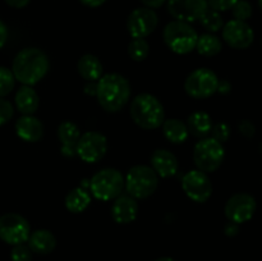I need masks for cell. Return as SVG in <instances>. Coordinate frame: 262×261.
Instances as JSON below:
<instances>
[{
    "instance_id": "obj_11",
    "label": "cell",
    "mask_w": 262,
    "mask_h": 261,
    "mask_svg": "<svg viewBox=\"0 0 262 261\" xmlns=\"http://www.w3.org/2000/svg\"><path fill=\"white\" fill-rule=\"evenodd\" d=\"M184 193L196 202H206L212 194V184L206 173L194 169L186 173L182 179Z\"/></svg>"
},
{
    "instance_id": "obj_21",
    "label": "cell",
    "mask_w": 262,
    "mask_h": 261,
    "mask_svg": "<svg viewBox=\"0 0 262 261\" xmlns=\"http://www.w3.org/2000/svg\"><path fill=\"white\" fill-rule=\"evenodd\" d=\"M79 76L87 82H96L102 77V64L97 56L86 54L77 63Z\"/></svg>"
},
{
    "instance_id": "obj_9",
    "label": "cell",
    "mask_w": 262,
    "mask_h": 261,
    "mask_svg": "<svg viewBox=\"0 0 262 261\" xmlns=\"http://www.w3.org/2000/svg\"><path fill=\"white\" fill-rule=\"evenodd\" d=\"M31 228L27 220L19 214H5L0 216V238L8 245H20L28 241Z\"/></svg>"
},
{
    "instance_id": "obj_31",
    "label": "cell",
    "mask_w": 262,
    "mask_h": 261,
    "mask_svg": "<svg viewBox=\"0 0 262 261\" xmlns=\"http://www.w3.org/2000/svg\"><path fill=\"white\" fill-rule=\"evenodd\" d=\"M12 261H32V251L25 243L15 245L10 252Z\"/></svg>"
},
{
    "instance_id": "obj_4",
    "label": "cell",
    "mask_w": 262,
    "mask_h": 261,
    "mask_svg": "<svg viewBox=\"0 0 262 261\" xmlns=\"http://www.w3.org/2000/svg\"><path fill=\"white\" fill-rule=\"evenodd\" d=\"M163 37L164 42L173 53L183 55L196 49L199 35L191 23L174 19L165 26Z\"/></svg>"
},
{
    "instance_id": "obj_27",
    "label": "cell",
    "mask_w": 262,
    "mask_h": 261,
    "mask_svg": "<svg viewBox=\"0 0 262 261\" xmlns=\"http://www.w3.org/2000/svg\"><path fill=\"white\" fill-rule=\"evenodd\" d=\"M199 22L201 23L202 27H204L209 33L217 32V31L222 30L223 26H224V20H223L222 14H220L219 12H216V10L211 9V8H209V9L205 12V14L200 18Z\"/></svg>"
},
{
    "instance_id": "obj_22",
    "label": "cell",
    "mask_w": 262,
    "mask_h": 261,
    "mask_svg": "<svg viewBox=\"0 0 262 261\" xmlns=\"http://www.w3.org/2000/svg\"><path fill=\"white\" fill-rule=\"evenodd\" d=\"M40 99L31 86H22L15 94V106L23 115H32L37 110Z\"/></svg>"
},
{
    "instance_id": "obj_37",
    "label": "cell",
    "mask_w": 262,
    "mask_h": 261,
    "mask_svg": "<svg viewBox=\"0 0 262 261\" xmlns=\"http://www.w3.org/2000/svg\"><path fill=\"white\" fill-rule=\"evenodd\" d=\"M7 38H8V28L4 23L0 20V49L5 45L7 42Z\"/></svg>"
},
{
    "instance_id": "obj_6",
    "label": "cell",
    "mask_w": 262,
    "mask_h": 261,
    "mask_svg": "<svg viewBox=\"0 0 262 261\" xmlns=\"http://www.w3.org/2000/svg\"><path fill=\"white\" fill-rule=\"evenodd\" d=\"M124 188V177L114 168L97 171L90 181V189L95 199L110 201L120 196Z\"/></svg>"
},
{
    "instance_id": "obj_15",
    "label": "cell",
    "mask_w": 262,
    "mask_h": 261,
    "mask_svg": "<svg viewBox=\"0 0 262 261\" xmlns=\"http://www.w3.org/2000/svg\"><path fill=\"white\" fill-rule=\"evenodd\" d=\"M223 38L230 48L243 50L252 45L255 33L248 23L232 19L223 26Z\"/></svg>"
},
{
    "instance_id": "obj_35",
    "label": "cell",
    "mask_w": 262,
    "mask_h": 261,
    "mask_svg": "<svg viewBox=\"0 0 262 261\" xmlns=\"http://www.w3.org/2000/svg\"><path fill=\"white\" fill-rule=\"evenodd\" d=\"M238 129H239V132L242 133L245 137H253V135H255V125H253V123L251 122V120H241L239 124H238Z\"/></svg>"
},
{
    "instance_id": "obj_24",
    "label": "cell",
    "mask_w": 262,
    "mask_h": 261,
    "mask_svg": "<svg viewBox=\"0 0 262 261\" xmlns=\"http://www.w3.org/2000/svg\"><path fill=\"white\" fill-rule=\"evenodd\" d=\"M163 133L169 142L176 143V145L186 142L189 136L187 124L179 119L164 120Z\"/></svg>"
},
{
    "instance_id": "obj_25",
    "label": "cell",
    "mask_w": 262,
    "mask_h": 261,
    "mask_svg": "<svg viewBox=\"0 0 262 261\" xmlns=\"http://www.w3.org/2000/svg\"><path fill=\"white\" fill-rule=\"evenodd\" d=\"M91 204V197L89 192L82 187L74 188L66 196V207L69 212L79 214L83 212Z\"/></svg>"
},
{
    "instance_id": "obj_14",
    "label": "cell",
    "mask_w": 262,
    "mask_h": 261,
    "mask_svg": "<svg viewBox=\"0 0 262 261\" xmlns=\"http://www.w3.org/2000/svg\"><path fill=\"white\" fill-rule=\"evenodd\" d=\"M168 12L176 20L192 23L200 20L209 5L207 0H166Z\"/></svg>"
},
{
    "instance_id": "obj_34",
    "label": "cell",
    "mask_w": 262,
    "mask_h": 261,
    "mask_svg": "<svg viewBox=\"0 0 262 261\" xmlns=\"http://www.w3.org/2000/svg\"><path fill=\"white\" fill-rule=\"evenodd\" d=\"M238 0H207V5L216 12H227L232 9Z\"/></svg>"
},
{
    "instance_id": "obj_33",
    "label": "cell",
    "mask_w": 262,
    "mask_h": 261,
    "mask_svg": "<svg viewBox=\"0 0 262 261\" xmlns=\"http://www.w3.org/2000/svg\"><path fill=\"white\" fill-rule=\"evenodd\" d=\"M13 113H14V110H13L12 104L8 100L0 97V125L9 122L13 117Z\"/></svg>"
},
{
    "instance_id": "obj_30",
    "label": "cell",
    "mask_w": 262,
    "mask_h": 261,
    "mask_svg": "<svg viewBox=\"0 0 262 261\" xmlns=\"http://www.w3.org/2000/svg\"><path fill=\"white\" fill-rule=\"evenodd\" d=\"M252 5L247 0H238L234 4V7L232 8L234 19L242 20V22H246L247 19H250L252 17Z\"/></svg>"
},
{
    "instance_id": "obj_1",
    "label": "cell",
    "mask_w": 262,
    "mask_h": 261,
    "mask_svg": "<svg viewBox=\"0 0 262 261\" xmlns=\"http://www.w3.org/2000/svg\"><path fill=\"white\" fill-rule=\"evenodd\" d=\"M49 59L37 48H26L15 55L12 72L14 78L25 86H33L40 82L49 72Z\"/></svg>"
},
{
    "instance_id": "obj_42",
    "label": "cell",
    "mask_w": 262,
    "mask_h": 261,
    "mask_svg": "<svg viewBox=\"0 0 262 261\" xmlns=\"http://www.w3.org/2000/svg\"><path fill=\"white\" fill-rule=\"evenodd\" d=\"M96 87L97 82H90V83L86 84V87H84V92L92 95V96H96Z\"/></svg>"
},
{
    "instance_id": "obj_28",
    "label": "cell",
    "mask_w": 262,
    "mask_h": 261,
    "mask_svg": "<svg viewBox=\"0 0 262 261\" xmlns=\"http://www.w3.org/2000/svg\"><path fill=\"white\" fill-rule=\"evenodd\" d=\"M150 53V46L145 38H133L128 46V54L135 61L145 60Z\"/></svg>"
},
{
    "instance_id": "obj_39",
    "label": "cell",
    "mask_w": 262,
    "mask_h": 261,
    "mask_svg": "<svg viewBox=\"0 0 262 261\" xmlns=\"http://www.w3.org/2000/svg\"><path fill=\"white\" fill-rule=\"evenodd\" d=\"M31 0H5L8 5L13 8H17V9H20V8H25L26 5L30 3Z\"/></svg>"
},
{
    "instance_id": "obj_44",
    "label": "cell",
    "mask_w": 262,
    "mask_h": 261,
    "mask_svg": "<svg viewBox=\"0 0 262 261\" xmlns=\"http://www.w3.org/2000/svg\"><path fill=\"white\" fill-rule=\"evenodd\" d=\"M258 5H260V9L262 10V0H258Z\"/></svg>"
},
{
    "instance_id": "obj_36",
    "label": "cell",
    "mask_w": 262,
    "mask_h": 261,
    "mask_svg": "<svg viewBox=\"0 0 262 261\" xmlns=\"http://www.w3.org/2000/svg\"><path fill=\"white\" fill-rule=\"evenodd\" d=\"M224 233L228 237H234L239 233V224L233 222H228L227 224L224 225Z\"/></svg>"
},
{
    "instance_id": "obj_38",
    "label": "cell",
    "mask_w": 262,
    "mask_h": 261,
    "mask_svg": "<svg viewBox=\"0 0 262 261\" xmlns=\"http://www.w3.org/2000/svg\"><path fill=\"white\" fill-rule=\"evenodd\" d=\"M141 2L145 4V7L151 8V9H156V8H160L166 0H141Z\"/></svg>"
},
{
    "instance_id": "obj_19",
    "label": "cell",
    "mask_w": 262,
    "mask_h": 261,
    "mask_svg": "<svg viewBox=\"0 0 262 261\" xmlns=\"http://www.w3.org/2000/svg\"><path fill=\"white\" fill-rule=\"evenodd\" d=\"M15 132L26 142H37L43 136V124L33 115H23L15 123Z\"/></svg>"
},
{
    "instance_id": "obj_5",
    "label": "cell",
    "mask_w": 262,
    "mask_h": 261,
    "mask_svg": "<svg viewBox=\"0 0 262 261\" xmlns=\"http://www.w3.org/2000/svg\"><path fill=\"white\" fill-rule=\"evenodd\" d=\"M159 186V176L151 166L136 165L129 169L124 179L128 194L136 200H143L154 194Z\"/></svg>"
},
{
    "instance_id": "obj_12",
    "label": "cell",
    "mask_w": 262,
    "mask_h": 261,
    "mask_svg": "<svg viewBox=\"0 0 262 261\" xmlns=\"http://www.w3.org/2000/svg\"><path fill=\"white\" fill-rule=\"evenodd\" d=\"M159 18L154 9L147 7L137 8L127 19V30L133 38H145L158 27Z\"/></svg>"
},
{
    "instance_id": "obj_20",
    "label": "cell",
    "mask_w": 262,
    "mask_h": 261,
    "mask_svg": "<svg viewBox=\"0 0 262 261\" xmlns=\"http://www.w3.org/2000/svg\"><path fill=\"white\" fill-rule=\"evenodd\" d=\"M56 238L50 230L38 229L31 233L28 237V247L38 255H48L55 248Z\"/></svg>"
},
{
    "instance_id": "obj_10",
    "label": "cell",
    "mask_w": 262,
    "mask_h": 261,
    "mask_svg": "<svg viewBox=\"0 0 262 261\" xmlns=\"http://www.w3.org/2000/svg\"><path fill=\"white\" fill-rule=\"evenodd\" d=\"M107 151V140L100 132H86L77 143V155L84 163L94 164L101 160Z\"/></svg>"
},
{
    "instance_id": "obj_23",
    "label": "cell",
    "mask_w": 262,
    "mask_h": 261,
    "mask_svg": "<svg viewBox=\"0 0 262 261\" xmlns=\"http://www.w3.org/2000/svg\"><path fill=\"white\" fill-rule=\"evenodd\" d=\"M212 120L207 113L196 112L191 114L187 119L188 132L200 138H205L212 129Z\"/></svg>"
},
{
    "instance_id": "obj_17",
    "label": "cell",
    "mask_w": 262,
    "mask_h": 261,
    "mask_svg": "<svg viewBox=\"0 0 262 261\" xmlns=\"http://www.w3.org/2000/svg\"><path fill=\"white\" fill-rule=\"evenodd\" d=\"M58 137L61 143V154L67 158L77 155V143H78L81 132L76 123L71 120H64L58 128Z\"/></svg>"
},
{
    "instance_id": "obj_16",
    "label": "cell",
    "mask_w": 262,
    "mask_h": 261,
    "mask_svg": "<svg viewBox=\"0 0 262 261\" xmlns=\"http://www.w3.org/2000/svg\"><path fill=\"white\" fill-rule=\"evenodd\" d=\"M138 215L137 200L129 194H120L112 206V216L118 224H129Z\"/></svg>"
},
{
    "instance_id": "obj_41",
    "label": "cell",
    "mask_w": 262,
    "mask_h": 261,
    "mask_svg": "<svg viewBox=\"0 0 262 261\" xmlns=\"http://www.w3.org/2000/svg\"><path fill=\"white\" fill-rule=\"evenodd\" d=\"M79 2H81L83 5H86V7L97 8V7H100V5L104 4L106 0H79Z\"/></svg>"
},
{
    "instance_id": "obj_32",
    "label": "cell",
    "mask_w": 262,
    "mask_h": 261,
    "mask_svg": "<svg viewBox=\"0 0 262 261\" xmlns=\"http://www.w3.org/2000/svg\"><path fill=\"white\" fill-rule=\"evenodd\" d=\"M210 133H211V137L214 140H216L220 143H224L230 137V127L225 123H217V124L212 125V129Z\"/></svg>"
},
{
    "instance_id": "obj_8",
    "label": "cell",
    "mask_w": 262,
    "mask_h": 261,
    "mask_svg": "<svg viewBox=\"0 0 262 261\" xmlns=\"http://www.w3.org/2000/svg\"><path fill=\"white\" fill-rule=\"evenodd\" d=\"M219 78L207 68H199L192 72L184 82V90L193 99H207L217 92Z\"/></svg>"
},
{
    "instance_id": "obj_18",
    "label": "cell",
    "mask_w": 262,
    "mask_h": 261,
    "mask_svg": "<svg viewBox=\"0 0 262 261\" xmlns=\"http://www.w3.org/2000/svg\"><path fill=\"white\" fill-rule=\"evenodd\" d=\"M178 160L176 155L169 150H156L151 156V168L161 178H169L176 176L178 171Z\"/></svg>"
},
{
    "instance_id": "obj_7",
    "label": "cell",
    "mask_w": 262,
    "mask_h": 261,
    "mask_svg": "<svg viewBox=\"0 0 262 261\" xmlns=\"http://www.w3.org/2000/svg\"><path fill=\"white\" fill-rule=\"evenodd\" d=\"M224 147L212 137H205L196 143L193 150V160L199 170L212 173L222 166L224 161Z\"/></svg>"
},
{
    "instance_id": "obj_29",
    "label": "cell",
    "mask_w": 262,
    "mask_h": 261,
    "mask_svg": "<svg viewBox=\"0 0 262 261\" xmlns=\"http://www.w3.org/2000/svg\"><path fill=\"white\" fill-rule=\"evenodd\" d=\"M15 78L10 69L0 67V97L7 96L14 89Z\"/></svg>"
},
{
    "instance_id": "obj_26",
    "label": "cell",
    "mask_w": 262,
    "mask_h": 261,
    "mask_svg": "<svg viewBox=\"0 0 262 261\" xmlns=\"http://www.w3.org/2000/svg\"><path fill=\"white\" fill-rule=\"evenodd\" d=\"M223 44L217 36L212 33H205L199 36L196 44V50L204 56H215L222 51Z\"/></svg>"
},
{
    "instance_id": "obj_2",
    "label": "cell",
    "mask_w": 262,
    "mask_h": 261,
    "mask_svg": "<svg viewBox=\"0 0 262 261\" xmlns=\"http://www.w3.org/2000/svg\"><path fill=\"white\" fill-rule=\"evenodd\" d=\"M96 97L104 110L109 113L119 112L130 97L129 82L122 74H105L97 81Z\"/></svg>"
},
{
    "instance_id": "obj_3",
    "label": "cell",
    "mask_w": 262,
    "mask_h": 261,
    "mask_svg": "<svg viewBox=\"0 0 262 261\" xmlns=\"http://www.w3.org/2000/svg\"><path fill=\"white\" fill-rule=\"evenodd\" d=\"M132 120L142 129H156L165 120L164 106L158 97L151 94H141L130 104Z\"/></svg>"
},
{
    "instance_id": "obj_43",
    "label": "cell",
    "mask_w": 262,
    "mask_h": 261,
    "mask_svg": "<svg viewBox=\"0 0 262 261\" xmlns=\"http://www.w3.org/2000/svg\"><path fill=\"white\" fill-rule=\"evenodd\" d=\"M155 261H176V260L171 257H160V258H156Z\"/></svg>"
},
{
    "instance_id": "obj_13",
    "label": "cell",
    "mask_w": 262,
    "mask_h": 261,
    "mask_svg": "<svg viewBox=\"0 0 262 261\" xmlns=\"http://www.w3.org/2000/svg\"><path fill=\"white\" fill-rule=\"evenodd\" d=\"M256 207L257 204L255 197L248 193H237L228 200L224 212L229 222L242 224L252 219L256 212Z\"/></svg>"
},
{
    "instance_id": "obj_40",
    "label": "cell",
    "mask_w": 262,
    "mask_h": 261,
    "mask_svg": "<svg viewBox=\"0 0 262 261\" xmlns=\"http://www.w3.org/2000/svg\"><path fill=\"white\" fill-rule=\"evenodd\" d=\"M230 89H232V86H230L229 82L225 81V79L219 81V84H217V92H220V94H228V92L230 91Z\"/></svg>"
}]
</instances>
